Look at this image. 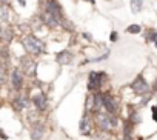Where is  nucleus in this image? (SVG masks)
<instances>
[{
	"mask_svg": "<svg viewBox=\"0 0 157 140\" xmlns=\"http://www.w3.org/2000/svg\"><path fill=\"white\" fill-rule=\"evenodd\" d=\"M23 46H25V49L28 52H31L34 55H37V54H40L43 51V43L34 36H26L23 39Z\"/></svg>",
	"mask_w": 157,
	"mask_h": 140,
	"instance_id": "nucleus-1",
	"label": "nucleus"
},
{
	"mask_svg": "<svg viewBox=\"0 0 157 140\" xmlns=\"http://www.w3.org/2000/svg\"><path fill=\"white\" fill-rule=\"evenodd\" d=\"M96 123H97V126H99L100 129H103V131H109V129L114 128L116 120H114L109 114L97 112V114H96Z\"/></svg>",
	"mask_w": 157,
	"mask_h": 140,
	"instance_id": "nucleus-2",
	"label": "nucleus"
},
{
	"mask_svg": "<svg viewBox=\"0 0 157 140\" xmlns=\"http://www.w3.org/2000/svg\"><path fill=\"white\" fill-rule=\"evenodd\" d=\"M45 11L49 13V14H52V16H56L57 19L62 20V8H60V5H59L57 0H48Z\"/></svg>",
	"mask_w": 157,
	"mask_h": 140,
	"instance_id": "nucleus-3",
	"label": "nucleus"
},
{
	"mask_svg": "<svg viewBox=\"0 0 157 140\" xmlns=\"http://www.w3.org/2000/svg\"><path fill=\"white\" fill-rule=\"evenodd\" d=\"M131 88L134 89V93H136V94H145V93H148V89H149L148 83L145 82V79H143L142 76H140V77H137V79L132 82Z\"/></svg>",
	"mask_w": 157,
	"mask_h": 140,
	"instance_id": "nucleus-4",
	"label": "nucleus"
},
{
	"mask_svg": "<svg viewBox=\"0 0 157 140\" xmlns=\"http://www.w3.org/2000/svg\"><path fill=\"white\" fill-rule=\"evenodd\" d=\"M11 85L14 89H20L23 85V74L20 69H14L13 74H11Z\"/></svg>",
	"mask_w": 157,
	"mask_h": 140,
	"instance_id": "nucleus-5",
	"label": "nucleus"
},
{
	"mask_svg": "<svg viewBox=\"0 0 157 140\" xmlns=\"http://www.w3.org/2000/svg\"><path fill=\"white\" fill-rule=\"evenodd\" d=\"M102 77H103V74L91 73V74H90V82H88V89H90V91L97 89V88L100 86V83H102Z\"/></svg>",
	"mask_w": 157,
	"mask_h": 140,
	"instance_id": "nucleus-6",
	"label": "nucleus"
},
{
	"mask_svg": "<svg viewBox=\"0 0 157 140\" xmlns=\"http://www.w3.org/2000/svg\"><path fill=\"white\" fill-rule=\"evenodd\" d=\"M102 105L106 108L108 112H116L117 111V105H116L114 99L108 94H102Z\"/></svg>",
	"mask_w": 157,
	"mask_h": 140,
	"instance_id": "nucleus-7",
	"label": "nucleus"
},
{
	"mask_svg": "<svg viewBox=\"0 0 157 140\" xmlns=\"http://www.w3.org/2000/svg\"><path fill=\"white\" fill-rule=\"evenodd\" d=\"M22 66H23L25 74H28V76H33L36 73V68H37V65H36V62L33 59H23L22 60Z\"/></svg>",
	"mask_w": 157,
	"mask_h": 140,
	"instance_id": "nucleus-8",
	"label": "nucleus"
},
{
	"mask_svg": "<svg viewBox=\"0 0 157 140\" xmlns=\"http://www.w3.org/2000/svg\"><path fill=\"white\" fill-rule=\"evenodd\" d=\"M42 20L48 25V26H51V28H54V26H59L60 23H62V20L60 19H57L56 16H52V14H49V13H43V16H42Z\"/></svg>",
	"mask_w": 157,
	"mask_h": 140,
	"instance_id": "nucleus-9",
	"label": "nucleus"
},
{
	"mask_svg": "<svg viewBox=\"0 0 157 140\" xmlns=\"http://www.w3.org/2000/svg\"><path fill=\"white\" fill-rule=\"evenodd\" d=\"M33 102H34L36 108H37V109H40V111H43V109L46 108V96H45V94H42V93L36 94V96H34V99H33Z\"/></svg>",
	"mask_w": 157,
	"mask_h": 140,
	"instance_id": "nucleus-10",
	"label": "nucleus"
},
{
	"mask_svg": "<svg viewBox=\"0 0 157 140\" xmlns=\"http://www.w3.org/2000/svg\"><path fill=\"white\" fill-rule=\"evenodd\" d=\"M71 60H72V54L69 51H62L57 55V62L62 65H68V63H71Z\"/></svg>",
	"mask_w": 157,
	"mask_h": 140,
	"instance_id": "nucleus-11",
	"label": "nucleus"
},
{
	"mask_svg": "<svg viewBox=\"0 0 157 140\" xmlns=\"http://www.w3.org/2000/svg\"><path fill=\"white\" fill-rule=\"evenodd\" d=\"M43 132H45V126H43V125H37V126H34L33 134H31L33 140H40L42 135H43Z\"/></svg>",
	"mask_w": 157,
	"mask_h": 140,
	"instance_id": "nucleus-12",
	"label": "nucleus"
},
{
	"mask_svg": "<svg viewBox=\"0 0 157 140\" xmlns=\"http://www.w3.org/2000/svg\"><path fill=\"white\" fill-rule=\"evenodd\" d=\"M14 105H16V109H23L28 106V100L25 96H19L16 100H14Z\"/></svg>",
	"mask_w": 157,
	"mask_h": 140,
	"instance_id": "nucleus-13",
	"label": "nucleus"
},
{
	"mask_svg": "<svg viewBox=\"0 0 157 140\" xmlns=\"http://www.w3.org/2000/svg\"><path fill=\"white\" fill-rule=\"evenodd\" d=\"M80 132H82V134H88V132H90V119H88V115H83V117H82Z\"/></svg>",
	"mask_w": 157,
	"mask_h": 140,
	"instance_id": "nucleus-14",
	"label": "nucleus"
},
{
	"mask_svg": "<svg viewBox=\"0 0 157 140\" xmlns=\"http://www.w3.org/2000/svg\"><path fill=\"white\" fill-rule=\"evenodd\" d=\"M8 19H10V13H8V9L0 3V22H8Z\"/></svg>",
	"mask_w": 157,
	"mask_h": 140,
	"instance_id": "nucleus-15",
	"label": "nucleus"
},
{
	"mask_svg": "<svg viewBox=\"0 0 157 140\" xmlns=\"http://www.w3.org/2000/svg\"><path fill=\"white\" fill-rule=\"evenodd\" d=\"M131 9L132 13H139L142 9V0H131Z\"/></svg>",
	"mask_w": 157,
	"mask_h": 140,
	"instance_id": "nucleus-16",
	"label": "nucleus"
},
{
	"mask_svg": "<svg viewBox=\"0 0 157 140\" xmlns=\"http://www.w3.org/2000/svg\"><path fill=\"white\" fill-rule=\"evenodd\" d=\"M5 80H6V68L3 65H0V85L5 83Z\"/></svg>",
	"mask_w": 157,
	"mask_h": 140,
	"instance_id": "nucleus-17",
	"label": "nucleus"
},
{
	"mask_svg": "<svg viewBox=\"0 0 157 140\" xmlns=\"http://www.w3.org/2000/svg\"><path fill=\"white\" fill-rule=\"evenodd\" d=\"M126 31L131 32V34H137V32H140V26L139 25H131V26H128Z\"/></svg>",
	"mask_w": 157,
	"mask_h": 140,
	"instance_id": "nucleus-18",
	"label": "nucleus"
},
{
	"mask_svg": "<svg viewBox=\"0 0 157 140\" xmlns=\"http://www.w3.org/2000/svg\"><path fill=\"white\" fill-rule=\"evenodd\" d=\"M149 39H151V40H155V39H157V32H155V31H151V36H149Z\"/></svg>",
	"mask_w": 157,
	"mask_h": 140,
	"instance_id": "nucleus-19",
	"label": "nucleus"
},
{
	"mask_svg": "<svg viewBox=\"0 0 157 140\" xmlns=\"http://www.w3.org/2000/svg\"><path fill=\"white\" fill-rule=\"evenodd\" d=\"M17 2H19L20 6H25V5H26V0H17Z\"/></svg>",
	"mask_w": 157,
	"mask_h": 140,
	"instance_id": "nucleus-20",
	"label": "nucleus"
},
{
	"mask_svg": "<svg viewBox=\"0 0 157 140\" xmlns=\"http://www.w3.org/2000/svg\"><path fill=\"white\" fill-rule=\"evenodd\" d=\"M0 2H8V0H0Z\"/></svg>",
	"mask_w": 157,
	"mask_h": 140,
	"instance_id": "nucleus-21",
	"label": "nucleus"
},
{
	"mask_svg": "<svg viewBox=\"0 0 157 140\" xmlns=\"http://www.w3.org/2000/svg\"><path fill=\"white\" fill-rule=\"evenodd\" d=\"M91 2H94V0H91Z\"/></svg>",
	"mask_w": 157,
	"mask_h": 140,
	"instance_id": "nucleus-22",
	"label": "nucleus"
},
{
	"mask_svg": "<svg viewBox=\"0 0 157 140\" xmlns=\"http://www.w3.org/2000/svg\"><path fill=\"white\" fill-rule=\"evenodd\" d=\"M155 45H157V42H155Z\"/></svg>",
	"mask_w": 157,
	"mask_h": 140,
	"instance_id": "nucleus-23",
	"label": "nucleus"
}]
</instances>
